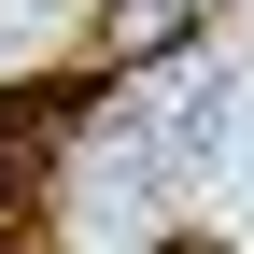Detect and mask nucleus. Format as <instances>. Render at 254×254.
<instances>
[{"label":"nucleus","mask_w":254,"mask_h":254,"mask_svg":"<svg viewBox=\"0 0 254 254\" xmlns=\"http://www.w3.org/2000/svg\"><path fill=\"white\" fill-rule=\"evenodd\" d=\"M198 14L212 0H99V57L113 71H155L170 43H198Z\"/></svg>","instance_id":"f257e3e1"},{"label":"nucleus","mask_w":254,"mask_h":254,"mask_svg":"<svg viewBox=\"0 0 254 254\" xmlns=\"http://www.w3.org/2000/svg\"><path fill=\"white\" fill-rule=\"evenodd\" d=\"M170 254H226V240H170Z\"/></svg>","instance_id":"f03ea898"}]
</instances>
